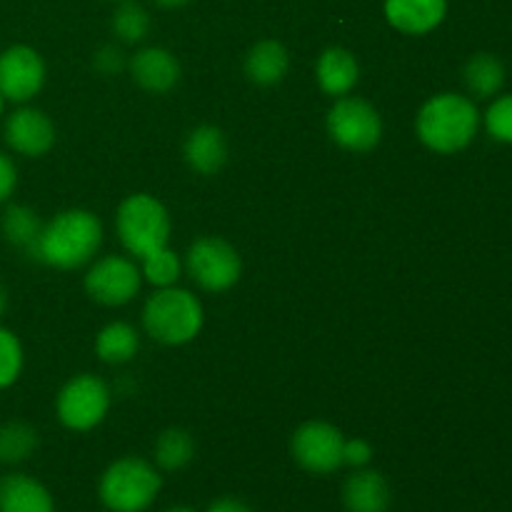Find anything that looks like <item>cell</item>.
Wrapping results in <instances>:
<instances>
[{
	"label": "cell",
	"instance_id": "8d00e7d4",
	"mask_svg": "<svg viewBox=\"0 0 512 512\" xmlns=\"http://www.w3.org/2000/svg\"><path fill=\"white\" fill-rule=\"evenodd\" d=\"M115 3H123V0H115Z\"/></svg>",
	"mask_w": 512,
	"mask_h": 512
},
{
	"label": "cell",
	"instance_id": "7c38bea8",
	"mask_svg": "<svg viewBox=\"0 0 512 512\" xmlns=\"http://www.w3.org/2000/svg\"><path fill=\"white\" fill-rule=\"evenodd\" d=\"M3 138L13 153L23 158H43L55 145V125L40 108L20 105L5 118Z\"/></svg>",
	"mask_w": 512,
	"mask_h": 512
},
{
	"label": "cell",
	"instance_id": "3957f363",
	"mask_svg": "<svg viewBox=\"0 0 512 512\" xmlns=\"http://www.w3.org/2000/svg\"><path fill=\"white\" fill-rule=\"evenodd\" d=\"M203 303L185 288H158L143 305V328L163 345H185L203 330Z\"/></svg>",
	"mask_w": 512,
	"mask_h": 512
},
{
	"label": "cell",
	"instance_id": "9a60e30c",
	"mask_svg": "<svg viewBox=\"0 0 512 512\" xmlns=\"http://www.w3.org/2000/svg\"><path fill=\"white\" fill-rule=\"evenodd\" d=\"M315 80H318L320 90L330 98L350 95V90L360 80L358 58L348 48H340V45L325 48L318 55V63H315Z\"/></svg>",
	"mask_w": 512,
	"mask_h": 512
},
{
	"label": "cell",
	"instance_id": "7402d4cb",
	"mask_svg": "<svg viewBox=\"0 0 512 512\" xmlns=\"http://www.w3.org/2000/svg\"><path fill=\"white\" fill-rule=\"evenodd\" d=\"M155 468L165 473H178L188 468L190 460L195 458V440L185 428H168L155 440Z\"/></svg>",
	"mask_w": 512,
	"mask_h": 512
},
{
	"label": "cell",
	"instance_id": "ac0fdd59",
	"mask_svg": "<svg viewBox=\"0 0 512 512\" xmlns=\"http://www.w3.org/2000/svg\"><path fill=\"white\" fill-rule=\"evenodd\" d=\"M0 512H55V500L40 480L10 473L0 478Z\"/></svg>",
	"mask_w": 512,
	"mask_h": 512
},
{
	"label": "cell",
	"instance_id": "4dcf8cb0",
	"mask_svg": "<svg viewBox=\"0 0 512 512\" xmlns=\"http://www.w3.org/2000/svg\"><path fill=\"white\" fill-rule=\"evenodd\" d=\"M15 185H18V168L10 155L0 150V203H5L15 193Z\"/></svg>",
	"mask_w": 512,
	"mask_h": 512
},
{
	"label": "cell",
	"instance_id": "cb8c5ba5",
	"mask_svg": "<svg viewBox=\"0 0 512 512\" xmlns=\"http://www.w3.org/2000/svg\"><path fill=\"white\" fill-rule=\"evenodd\" d=\"M40 438L33 425L23 420H10L0 425V463L18 465L25 463L38 450Z\"/></svg>",
	"mask_w": 512,
	"mask_h": 512
},
{
	"label": "cell",
	"instance_id": "7a4b0ae2",
	"mask_svg": "<svg viewBox=\"0 0 512 512\" xmlns=\"http://www.w3.org/2000/svg\"><path fill=\"white\" fill-rule=\"evenodd\" d=\"M480 130V113L473 98L458 93H438L425 100L415 118L420 143L440 155L468 148Z\"/></svg>",
	"mask_w": 512,
	"mask_h": 512
},
{
	"label": "cell",
	"instance_id": "6da1fadb",
	"mask_svg": "<svg viewBox=\"0 0 512 512\" xmlns=\"http://www.w3.org/2000/svg\"><path fill=\"white\" fill-rule=\"evenodd\" d=\"M103 245V223L85 208H70L43 223L33 258L55 270L88 265Z\"/></svg>",
	"mask_w": 512,
	"mask_h": 512
},
{
	"label": "cell",
	"instance_id": "d590c367",
	"mask_svg": "<svg viewBox=\"0 0 512 512\" xmlns=\"http://www.w3.org/2000/svg\"><path fill=\"white\" fill-rule=\"evenodd\" d=\"M3 105H5V98H3V95H0V115H3Z\"/></svg>",
	"mask_w": 512,
	"mask_h": 512
},
{
	"label": "cell",
	"instance_id": "836d02e7",
	"mask_svg": "<svg viewBox=\"0 0 512 512\" xmlns=\"http://www.w3.org/2000/svg\"><path fill=\"white\" fill-rule=\"evenodd\" d=\"M5 310H8V290H5L3 285H0V318H3V315H5Z\"/></svg>",
	"mask_w": 512,
	"mask_h": 512
},
{
	"label": "cell",
	"instance_id": "83f0119b",
	"mask_svg": "<svg viewBox=\"0 0 512 512\" xmlns=\"http://www.w3.org/2000/svg\"><path fill=\"white\" fill-rule=\"evenodd\" d=\"M485 130L498 143L512 145V93L500 95L485 113Z\"/></svg>",
	"mask_w": 512,
	"mask_h": 512
},
{
	"label": "cell",
	"instance_id": "52a82bcc",
	"mask_svg": "<svg viewBox=\"0 0 512 512\" xmlns=\"http://www.w3.org/2000/svg\"><path fill=\"white\" fill-rule=\"evenodd\" d=\"M110 400L113 393L103 378L90 373L75 375L60 388L55 398V415L63 428L73 433H88L103 423L110 410Z\"/></svg>",
	"mask_w": 512,
	"mask_h": 512
},
{
	"label": "cell",
	"instance_id": "30bf717a",
	"mask_svg": "<svg viewBox=\"0 0 512 512\" xmlns=\"http://www.w3.org/2000/svg\"><path fill=\"white\" fill-rule=\"evenodd\" d=\"M143 273L135 265V260L125 255H105L95 260L90 270L85 273V293L100 305L108 308H120L130 303L138 295Z\"/></svg>",
	"mask_w": 512,
	"mask_h": 512
},
{
	"label": "cell",
	"instance_id": "2e32d148",
	"mask_svg": "<svg viewBox=\"0 0 512 512\" xmlns=\"http://www.w3.org/2000/svg\"><path fill=\"white\" fill-rule=\"evenodd\" d=\"M183 158L198 175H215L228 160V140L215 125H198L188 133L183 145Z\"/></svg>",
	"mask_w": 512,
	"mask_h": 512
},
{
	"label": "cell",
	"instance_id": "e575fe53",
	"mask_svg": "<svg viewBox=\"0 0 512 512\" xmlns=\"http://www.w3.org/2000/svg\"><path fill=\"white\" fill-rule=\"evenodd\" d=\"M165 512H195L193 508H185V505H175V508L165 510Z\"/></svg>",
	"mask_w": 512,
	"mask_h": 512
},
{
	"label": "cell",
	"instance_id": "603a6c76",
	"mask_svg": "<svg viewBox=\"0 0 512 512\" xmlns=\"http://www.w3.org/2000/svg\"><path fill=\"white\" fill-rule=\"evenodd\" d=\"M0 228H3L5 240H8L10 245L33 255L35 243H38L40 238V230H43V220H40L38 213H35L33 208H28V205H10L3 213Z\"/></svg>",
	"mask_w": 512,
	"mask_h": 512
},
{
	"label": "cell",
	"instance_id": "d6986e66",
	"mask_svg": "<svg viewBox=\"0 0 512 512\" xmlns=\"http://www.w3.org/2000/svg\"><path fill=\"white\" fill-rule=\"evenodd\" d=\"M243 70L250 83L260 85V88H270V85L283 83V78L288 75L290 55L278 40H260L245 55Z\"/></svg>",
	"mask_w": 512,
	"mask_h": 512
},
{
	"label": "cell",
	"instance_id": "8992f818",
	"mask_svg": "<svg viewBox=\"0 0 512 512\" xmlns=\"http://www.w3.org/2000/svg\"><path fill=\"white\" fill-rule=\"evenodd\" d=\"M328 135L350 153H370L383 140V118L378 108L358 95L335 98L328 110Z\"/></svg>",
	"mask_w": 512,
	"mask_h": 512
},
{
	"label": "cell",
	"instance_id": "5b68a950",
	"mask_svg": "<svg viewBox=\"0 0 512 512\" xmlns=\"http://www.w3.org/2000/svg\"><path fill=\"white\" fill-rule=\"evenodd\" d=\"M170 213L155 195L135 193L118 205L115 230L123 248L135 260L165 248L170 240Z\"/></svg>",
	"mask_w": 512,
	"mask_h": 512
},
{
	"label": "cell",
	"instance_id": "4316f807",
	"mask_svg": "<svg viewBox=\"0 0 512 512\" xmlns=\"http://www.w3.org/2000/svg\"><path fill=\"white\" fill-rule=\"evenodd\" d=\"M25 353L23 343L13 330L0 325V390L10 388L18 383L20 373H23Z\"/></svg>",
	"mask_w": 512,
	"mask_h": 512
},
{
	"label": "cell",
	"instance_id": "9c48e42d",
	"mask_svg": "<svg viewBox=\"0 0 512 512\" xmlns=\"http://www.w3.org/2000/svg\"><path fill=\"white\" fill-rule=\"evenodd\" d=\"M343 445L340 428L325 420H308L290 438V453L308 473L330 475L343 465Z\"/></svg>",
	"mask_w": 512,
	"mask_h": 512
},
{
	"label": "cell",
	"instance_id": "1f68e13d",
	"mask_svg": "<svg viewBox=\"0 0 512 512\" xmlns=\"http://www.w3.org/2000/svg\"><path fill=\"white\" fill-rule=\"evenodd\" d=\"M208 512H253V510H250L248 503H243V500L238 498H218L210 503Z\"/></svg>",
	"mask_w": 512,
	"mask_h": 512
},
{
	"label": "cell",
	"instance_id": "484cf974",
	"mask_svg": "<svg viewBox=\"0 0 512 512\" xmlns=\"http://www.w3.org/2000/svg\"><path fill=\"white\" fill-rule=\"evenodd\" d=\"M180 270H183V263H180L178 253L165 245V248L155 250V253L145 255L140 260V273H143V280H148L155 288H170V285L178 283Z\"/></svg>",
	"mask_w": 512,
	"mask_h": 512
},
{
	"label": "cell",
	"instance_id": "e0dca14e",
	"mask_svg": "<svg viewBox=\"0 0 512 512\" xmlns=\"http://www.w3.org/2000/svg\"><path fill=\"white\" fill-rule=\"evenodd\" d=\"M390 500V485L378 470H355L343 485V505L348 512H388Z\"/></svg>",
	"mask_w": 512,
	"mask_h": 512
},
{
	"label": "cell",
	"instance_id": "ffe728a7",
	"mask_svg": "<svg viewBox=\"0 0 512 512\" xmlns=\"http://www.w3.org/2000/svg\"><path fill=\"white\" fill-rule=\"evenodd\" d=\"M463 80L468 93L475 100H490L503 90L505 85V65L493 53L470 55L463 68Z\"/></svg>",
	"mask_w": 512,
	"mask_h": 512
},
{
	"label": "cell",
	"instance_id": "8fae6325",
	"mask_svg": "<svg viewBox=\"0 0 512 512\" xmlns=\"http://www.w3.org/2000/svg\"><path fill=\"white\" fill-rule=\"evenodd\" d=\"M45 60L30 45H8L0 50V95L10 103L25 105L43 90Z\"/></svg>",
	"mask_w": 512,
	"mask_h": 512
},
{
	"label": "cell",
	"instance_id": "d4e9b609",
	"mask_svg": "<svg viewBox=\"0 0 512 512\" xmlns=\"http://www.w3.org/2000/svg\"><path fill=\"white\" fill-rule=\"evenodd\" d=\"M150 25H153L150 13L143 5L135 3V0H123V3L115 8L113 18H110V30H113V35L120 43L128 45H135L140 43V40L148 38Z\"/></svg>",
	"mask_w": 512,
	"mask_h": 512
},
{
	"label": "cell",
	"instance_id": "d6a6232c",
	"mask_svg": "<svg viewBox=\"0 0 512 512\" xmlns=\"http://www.w3.org/2000/svg\"><path fill=\"white\" fill-rule=\"evenodd\" d=\"M153 3L160 5V8H183L190 0H153Z\"/></svg>",
	"mask_w": 512,
	"mask_h": 512
},
{
	"label": "cell",
	"instance_id": "4fadbf2b",
	"mask_svg": "<svg viewBox=\"0 0 512 512\" xmlns=\"http://www.w3.org/2000/svg\"><path fill=\"white\" fill-rule=\"evenodd\" d=\"M128 70L135 83L153 95H165L180 83V60L160 45H148L140 48L133 58L128 60Z\"/></svg>",
	"mask_w": 512,
	"mask_h": 512
},
{
	"label": "cell",
	"instance_id": "5bb4252c",
	"mask_svg": "<svg viewBox=\"0 0 512 512\" xmlns=\"http://www.w3.org/2000/svg\"><path fill=\"white\" fill-rule=\"evenodd\" d=\"M385 20L405 35H428L448 15V0H385Z\"/></svg>",
	"mask_w": 512,
	"mask_h": 512
},
{
	"label": "cell",
	"instance_id": "44dd1931",
	"mask_svg": "<svg viewBox=\"0 0 512 512\" xmlns=\"http://www.w3.org/2000/svg\"><path fill=\"white\" fill-rule=\"evenodd\" d=\"M140 348V335L138 330L130 323L115 320L108 323L95 338V355L108 365H123L135 358Z\"/></svg>",
	"mask_w": 512,
	"mask_h": 512
},
{
	"label": "cell",
	"instance_id": "ba28073f",
	"mask_svg": "<svg viewBox=\"0 0 512 512\" xmlns=\"http://www.w3.org/2000/svg\"><path fill=\"white\" fill-rule=\"evenodd\" d=\"M185 270L208 293H225L233 288L243 273V260L235 245L218 235L198 238L185 253Z\"/></svg>",
	"mask_w": 512,
	"mask_h": 512
},
{
	"label": "cell",
	"instance_id": "f546056e",
	"mask_svg": "<svg viewBox=\"0 0 512 512\" xmlns=\"http://www.w3.org/2000/svg\"><path fill=\"white\" fill-rule=\"evenodd\" d=\"M370 460H373V445L363 438L345 440L343 445V465H350L353 470L368 468Z\"/></svg>",
	"mask_w": 512,
	"mask_h": 512
},
{
	"label": "cell",
	"instance_id": "f1b7e54d",
	"mask_svg": "<svg viewBox=\"0 0 512 512\" xmlns=\"http://www.w3.org/2000/svg\"><path fill=\"white\" fill-rule=\"evenodd\" d=\"M93 68L98 70L100 75H118L128 68V58H125L123 48L115 43L100 45L93 55Z\"/></svg>",
	"mask_w": 512,
	"mask_h": 512
},
{
	"label": "cell",
	"instance_id": "277c9868",
	"mask_svg": "<svg viewBox=\"0 0 512 512\" xmlns=\"http://www.w3.org/2000/svg\"><path fill=\"white\" fill-rule=\"evenodd\" d=\"M163 490V475L143 458H120L105 468L98 483V498L110 512H145Z\"/></svg>",
	"mask_w": 512,
	"mask_h": 512
}]
</instances>
